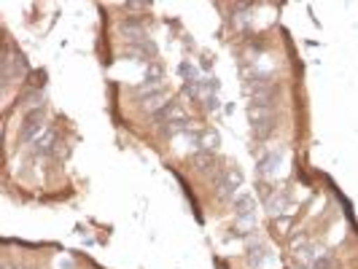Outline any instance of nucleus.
Here are the masks:
<instances>
[{
  "mask_svg": "<svg viewBox=\"0 0 358 269\" xmlns=\"http://www.w3.org/2000/svg\"><path fill=\"white\" fill-rule=\"evenodd\" d=\"M213 186L221 202H232L240 194V189H243V170L237 164H227L213 178Z\"/></svg>",
  "mask_w": 358,
  "mask_h": 269,
  "instance_id": "f03ea898",
  "label": "nucleus"
},
{
  "mask_svg": "<svg viewBox=\"0 0 358 269\" xmlns=\"http://www.w3.org/2000/svg\"><path fill=\"white\" fill-rule=\"evenodd\" d=\"M280 164H283V148H275V145H267L262 154H259V161H256V173L259 178L272 183V180L280 175Z\"/></svg>",
  "mask_w": 358,
  "mask_h": 269,
  "instance_id": "20e7f679",
  "label": "nucleus"
},
{
  "mask_svg": "<svg viewBox=\"0 0 358 269\" xmlns=\"http://www.w3.org/2000/svg\"><path fill=\"white\" fill-rule=\"evenodd\" d=\"M313 269H337V261H334V256H331V253H321V256L315 259Z\"/></svg>",
  "mask_w": 358,
  "mask_h": 269,
  "instance_id": "0eeeda50",
  "label": "nucleus"
},
{
  "mask_svg": "<svg viewBox=\"0 0 358 269\" xmlns=\"http://www.w3.org/2000/svg\"><path fill=\"white\" fill-rule=\"evenodd\" d=\"M199 151L218 154V135H215L213 129H202V132H199Z\"/></svg>",
  "mask_w": 358,
  "mask_h": 269,
  "instance_id": "423d86ee",
  "label": "nucleus"
},
{
  "mask_svg": "<svg viewBox=\"0 0 358 269\" xmlns=\"http://www.w3.org/2000/svg\"><path fill=\"white\" fill-rule=\"evenodd\" d=\"M245 261H248V269H278V256L269 245H264L259 234L245 237Z\"/></svg>",
  "mask_w": 358,
  "mask_h": 269,
  "instance_id": "f257e3e1",
  "label": "nucleus"
},
{
  "mask_svg": "<svg viewBox=\"0 0 358 269\" xmlns=\"http://www.w3.org/2000/svg\"><path fill=\"white\" fill-rule=\"evenodd\" d=\"M248 119H251L253 140H256V143H267L269 138L278 132V110L248 108Z\"/></svg>",
  "mask_w": 358,
  "mask_h": 269,
  "instance_id": "7ed1b4c3",
  "label": "nucleus"
},
{
  "mask_svg": "<svg viewBox=\"0 0 358 269\" xmlns=\"http://www.w3.org/2000/svg\"><path fill=\"white\" fill-rule=\"evenodd\" d=\"M264 205H267V213L275 215V218L288 213V208H291V191H288V189H275V194H272Z\"/></svg>",
  "mask_w": 358,
  "mask_h": 269,
  "instance_id": "39448f33",
  "label": "nucleus"
}]
</instances>
